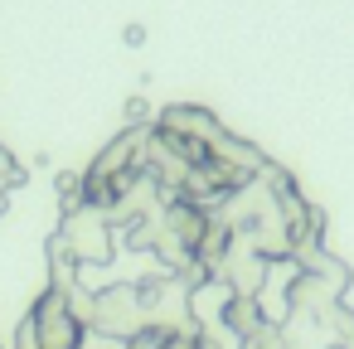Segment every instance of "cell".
I'll return each mask as SVG.
<instances>
[{"instance_id":"cell-11","label":"cell","mask_w":354,"mask_h":349,"mask_svg":"<svg viewBox=\"0 0 354 349\" xmlns=\"http://www.w3.org/2000/svg\"><path fill=\"white\" fill-rule=\"evenodd\" d=\"M6 209H10V189L0 185V218H6Z\"/></svg>"},{"instance_id":"cell-6","label":"cell","mask_w":354,"mask_h":349,"mask_svg":"<svg viewBox=\"0 0 354 349\" xmlns=\"http://www.w3.org/2000/svg\"><path fill=\"white\" fill-rule=\"evenodd\" d=\"M54 185H59V209H64V214H73V209L88 204V194H83V170H64Z\"/></svg>"},{"instance_id":"cell-3","label":"cell","mask_w":354,"mask_h":349,"mask_svg":"<svg viewBox=\"0 0 354 349\" xmlns=\"http://www.w3.org/2000/svg\"><path fill=\"white\" fill-rule=\"evenodd\" d=\"M30 315H35V330H39V349H83L88 325L68 310V296L64 291L44 286L39 301L30 305Z\"/></svg>"},{"instance_id":"cell-7","label":"cell","mask_w":354,"mask_h":349,"mask_svg":"<svg viewBox=\"0 0 354 349\" xmlns=\"http://www.w3.org/2000/svg\"><path fill=\"white\" fill-rule=\"evenodd\" d=\"M0 185H6V189H20V185H25V165H20L6 146H0Z\"/></svg>"},{"instance_id":"cell-10","label":"cell","mask_w":354,"mask_h":349,"mask_svg":"<svg viewBox=\"0 0 354 349\" xmlns=\"http://www.w3.org/2000/svg\"><path fill=\"white\" fill-rule=\"evenodd\" d=\"M122 39H127L131 49H141V44H146V30H141V25H127V30H122Z\"/></svg>"},{"instance_id":"cell-8","label":"cell","mask_w":354,"mask_h":349,"mask_svg":"<svg viewBox=\"0 0 354 349\" xmlns=\"http://www.w3.org/2000/svg\"><path fill=\"white\" fill-rule=\"evenodd\" d=\"M10 349H39V330H35V315H25V320L15 325V339H10Z\"/></svg>"},{"instance_id":"cell-5","label":"cell","mask_w":354,"mask_h":349,"mask_svg":"<svg viewBox=\"0 0 354 349\" xmlns=\"http://www.w3.org/2000/svg\"><path fill=\"white\" fill-rule=\"evenodd\" d=\"M262 320H272V315L262 310V296H228V301H223V310H218V325H223V330H233L238 339H248Z\"/></svg>"},{"instance_id":"cell-2","label":"cell","mask_w":354,"mask_h":349,"mask_svg":"<svg viewBox=\"0 0 354 349\" xmlns=\"http://www.w3.org/2000/svg\"><path fill=\"white\" fill-rule=\"evenodd\" d=\"M59 238L68 243V252H73L78 267H107L112 252H117V228H112V218H107L102 209H88V204L73 209V214H64Z\"/></svg>"},{"instance_id":"cell-1","label":"cell","mask_w":354,"mask_h":349,"mask_svg":"<svg viewBox=\"0 0 354 349\" xmlns=\"http://www.w3.org/2000/svg\"><path fill=\"white\" fill-rule=\"evenodd\" d=\"M88 330L112 339V344H127L146 330V310H141V296H136V281H112L102 291H93V310H88Z\"/></svg>"},{"instance_id":"cell-4","label":"cell","mask_w":354,"mask_h":349,"mask_svg":"<svg viewBox=\"0 0 354 349\" xmlns=\"http://www.w3.org/2000/svg\"><path fill=\"white\" fill-rule=\"evenodd\" d=\"M156 131L180 136V141H194V146H204L209 155H214V146L228 136V126H223L209 107H194V102H175V107H165V112L156 117Z\"/></svg>"},{"instance_id":"cell-9","label":"cell","mask_w":354,"mask_h":349,"mask_svg":"<svg viewBox=\"0 0 354 349\" xmlns=\"http://www.w3.org/2000/svg\"><path fill=\"white\" fill-rule=\"evenodd\" d=\"M146 117H151V102L146 97H127V126H146Z\"/></svg>"}]
</instances>
